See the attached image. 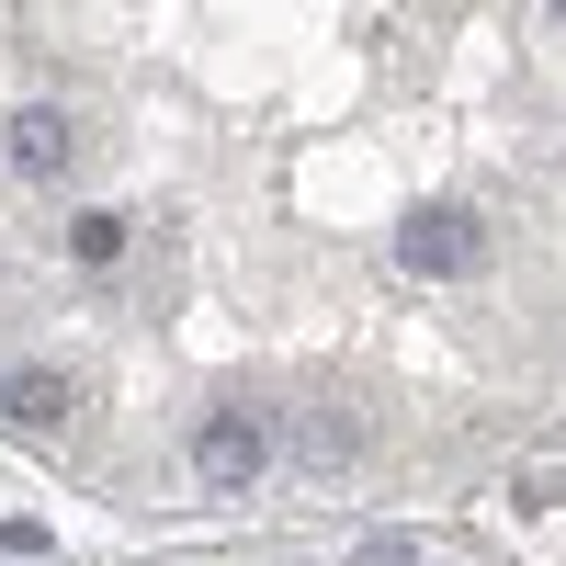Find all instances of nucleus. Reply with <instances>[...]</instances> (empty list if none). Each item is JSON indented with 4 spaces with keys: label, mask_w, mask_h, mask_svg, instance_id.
I'll use <instances>...</instances> for the list:
<instances>
[{
    "label": "nucleus",
    "mask_w": 566,
    "mask_h": 566,
    "mask_svg": "<svg viewBox=\"0 0 566 566\" xmlns=\"http://www.w3.org/2000/svg\"><path fill=\"white\" fill-rule=\"evenodd\" d=\"M544 12H555V23H566V0H544Z\"/></svg>",
    "instance_id": "9"
},
{
    "label": "nucleus",
    "mask_w": 566,
    "mask_h": 566,
    "mask_svg": "<svg viewBox=\"0 0 566 566\" xmlns=\"http://www.w3.org/2000/svg\"><path fill=\"white\" fill-rule=\"evenodd\" d=\"M306 464H317V476L363 464V408H317V419H306Z\"/></svg>",
    "instance_id": "5"
},
{
    "label": "nucleus",
    "mask_w": 566,
    "mask_h": 566,
    "mask_svg": "<svg viewBox=\"0 0 566 566\" xmlns=\"http://www.w3.org/2000/svg\"><path fill=\"white\" fill-rule=\"evenodd\" d=\"M352 566H419V544H408V533H363Z\"/></svg>",
    "instance_id": "8"
},
{
    "label": "nucleus",
    "mask_w": 566,
    "mask_h": 566,
    "mask_svg": "<svg viewBox=\"0 0 566 566\" xmlns=\"http://www.w3.org/2000/svg\"><path fill=\"white\" fill-rule=\"evenodd\" d=\"M272 453H283V408H272V397H216V408L193 419V476H205L216 499L261 488Z\"/></svg>",
    "instance_id": "1"
},
{
    "label": "nucleus",
    "mask_w": 566,
    "mask_h": 566,
    "mask_svg": "<svg viewBox=\"0 0 566 566\" xmlns=\"http://www.w3.org/2000/svg\"><path fill=\"white\" fill-rule=\"evenodd\" d=\"M397 272H419V283H476V272H488V216L453 205V193L408 205V216H397Z\"/></svg>",
    "instance_id": "2"
},
{
    "label": "nucleus",
    "mask_w": 566,
    "mask_h": 566,
    "mask_svg": "<svg viewBox=\"0 0 566 566\" xmlns=\"http://www.w3.org/2000/svg\"><path fill=\"white\" fill-rule=\"evenodd\" d=\"M69 261H80V272H114V261H125V216H114V205L69 216Z\"/></svg>",
    "instance_id": "6"
},
{
    "label": "nucleus",
    "mask_w": 566,
    "mask_h": 566,
    "mask_svg": "<svg viewBox=\"0 0 566 566\" xmlns=\"http://www.w3.org/2000/svg\"><path fill=\"white\" fill-rule=\"evenodd\" d=\"M555 499H566V476H555V464H522V476H510V510H522V522H544Z\"/></svg>",
    "instance_id": "7"
},
{
    "label": "nucleus",
    "mask_w": 566,
    "mask_h": 566,
    "mask_svg": "<svg viewBox=\"0 0 566 566\" xmlns=\"http://www.w3.org/2000/svg\"><path fill=\"white\" fill-rule=\"evenodd\" d=\"M69 408H80V386L57 363H0V431H69Z\"/></svg>",
    "instance_id": "4"
},
{
    "label": "nucleus",
    "mask_w": 566,
    "mask_h": 566,
    "mask_svg": "<svg viewBox=\"0 0 566 566\" xmlns=\"http://www.w3.org/2000/svg\"><path fill=\"white\" fill-rule=\"evenodd\" d=\"M0 159H12V181H69V170H80V125H69V103H23L12 125H0Z\"/></svg>",
    "instance_id": "3"
}]
</instances>
